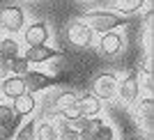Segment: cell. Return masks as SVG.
Here are the masks:
<instances>
[{"label": "cell", "mask_w": 154, "mask_h": 140, "mask_svg": "<svg viewBox=\"0 0 154 140\" xmlns=\"http://www.w3.org/2000/svg\"><path fill=\"white\" fill-rule=\"evenodd\" d=\"M92 28L85 23V21H74L69 28H67V39L71 41V46H78V48H88L92 44Z\"/></svg>", "instance_id": "cell-2"}, {"label": "cell", "mask_w": 154, "mask_h": 140, "mask_svg": "<svg viewBox=\"0 0 154 140\" xmlns=\"http://www.w3.org/2000/svg\"><path fill=\"white\" fill-rule=\"evenodd\" d=\"M99 48H101L103 55H117V53L122 51V37L115 35V32H103Z\"/></svg>", "instance_id": "cell-8"}, {"label": "cell", "mask_w": 154, "mask_h": 140, "mask_svg": "<svg viewBox=\"0 0 154 140\" xmlns=\"http://www.w3.org/2000/svg\"><path fill=\"white\" fill-rule=\"evenodd\" d=\"M7 74H9V60L0 57V78H7Z\"/></svg>", "instance_id": "cell-24"}, {"label": "cell", "mask_w": 154, "mask_h": 140, "mask_svg": "<svg viewBox=\"0 0 154 140\" xmlns=\"http://www.w3.org/2000/svg\"><path fill=\"white\" fill-rule=\"evenodd\" d=\"M83 19L97 32H110V30H115V28L129 26L127 16H117V14H110V12H88Z\"/></svg>", "instance_id": "cell-1"}, {"label": "cell", "mask_w": 154, "mask_h": 140, "mask_svg": "<svg viewBox=\"0 0 154 140\" xmlns=\"http://www.w3.org/2000/svg\"><path fill=\"white\" fill-rule=\"evenodd\" d=\"M19 55V44L14 41V39H2L0 41V57H5V60H12V57Z\"/></svg>", "instance_id": "cell-17"}, {"label": "cell", "mask_w": 154, "mask_h": 140, "mask_svg": "<svg viewBox=\"0 0 154 140\" xmlns=\"http://www.w3.org/2000/svg\"><path fill=\"white\" fill-rule=\"evenodd\" d=\"M23 85H26V92H39V90H44V87H48L51 85V78L48 76H44V74H39V71H30L28 69L26 74H23Z\"/></svg>", "instance_id": "cell-5"}, {"label": "cell", "mask_w": 154, "mask_h": 140, "mask_svg": "<svg viewBox=\"0 0 154 140\" xmlns=\"http://www.w3.org/2000/svg\"><path fill=\"white\" fill-rule=\"evenodd\" d=\"M32 110H35V96L30 92H23V94H19L14 99V113L16 115H28Z\"/></svg>", "instance_id": "cell-12"}, {"label": "cell", "mask_w": 154, "mask_h": 140, "mask_svg": "<svg viewBox=\"0 0 154 140\" xmlns=\"http://www.w3.org/2000/svg\"><path fill=\"white\" fill-rule=\"evenodd\" d=\"M2 94L9 96V99H16L19 94L26 92V85H23V78L21 76H14V78H5V83H2Z\"/></svg>", "instance_id": "cell-10"}, {"label": "cell", "mask_w": 154, "mask_h": 140, "mask_svg": "<svg viewBox=\"0 0 154 140\" xmlns=\"http://www.w3.org/2000/svg\"><path fill=\"white\" fill-rule=\"evenodd\" d=\"M143 5H145V0H115V7H117L122 14H127V16L136 14Z\"/></svg>", "instance_id": "cell-15"}, {"label": "cell", "mask_w": 154, "mask_h": 140, "mask_svg": "<svg viewBox=\"0 0 154 140\" xmlns=\"http://www.w3.org/2000/svg\"><path fill=\"white\" fill-rule=\"evenodd\" d=\"M67 129H69V120H60V122H58V129H55V131H58V135H60L62 131H67Z\"/></svg>", "instance_id": "cell-25"}, {"label": "cell", "mask_w": 154, "mask_h": 140, "mask_svg": "<svg viewBox=\"0 0 154 140\" xmlns=\"http://www.w3.org/2000/svg\"><path fill=\"white\" fill-rule=\"evenodd\" d=\"M37 135H39V140H58V131L51 124H42L37 129Z\"/></svg>", "instance_id": "cell-20"}, {"label": "cell", "mask_w": 154, "mask_h": 140, "mask_svg": "<svg viewBox=\"0 0 154 140\" xmlns=\"http://www.w3.org/2000/svg\"><path fill=\"white\" fill-rule=\"evenodd\" d=\"M23 39H26L28 46H42V44H46V39H48V28H46V23H32L30 28H26Z\"/></svg>", "instance_id": "cell-4"}, {"label": "cell", "mask_w": 154, "mask_h": 140, "mask_svg": "<svg viewBox=\"0 0 154 140\" xmlns=\"http://www.w3.org/2000/svg\"><path fill=\"white\" fill-rule=\"evenodd\" d=\"M21 117H23V115H16V113H14V117H12V120L7 122V124H2V126H0V140H12V138H14L16 129H19Z\"/></svg>", "instance_id": "cell-14"}, {"label": "cell", "mask_w": 154, "mask_h": 140, "mask_svg": "<svg viewBox=\"0 0 154 140\" xmlns=\"http://www.w3.org/2000/svg\"><path fill=\"white\" fill-rule=\"evenodd\" d=\"M23 21H26V14H23V9L16 5H9L5 7L2 12H0V23H2V28L9 32H19L21 28H23Z\"/></svg>", "instance_id": "cell-3"}, {"label": "cell", "mask_w": 154, "mask_h": 140, "mask_svg": "<svg viewBox=\"0 0 154 140\" xmlns=\"http://www.w3.org/2000/svg\"><path fill=\"white\" fill-rule=\"evenodd\" d=\"M16 140H35V122H28L23 126L16 129V133H14Z\"/></svg>", "instance_id": "cell-19"}, {"label": "cell", "mask_w": 154, "mask_h": 140, "mask_svg": "<svg viewBox=\"0 0 154 140\" xmlns=\"http://www.w3.org/2000/svg\"><path fill=\"white\" fill-rule=\"evenodd\" d=\"M12 117H14V108H9V106H5V103H0V126L7 124Z\"/></svg>", "instance_id": "cell-21"}, {"label": "cell", "mask_w": 154, "mask_h": 140, "mask_svg": "<svg viewBox=\"0 0 154 140\" xmlns=\"http://www.w3.org/2000/svg\"><path fill=\"white\" fill-rule=\"evenodd\" d=\"M138 113H140V120L147 129H152V120H154V101L152 99H143L140 106H138Z\"/></svg>", "instance_id": "cell-13"}, {"label": "cell", "mask_w": 154, "mask_h": 140, "mask_svg": "<svg viewBox=\"0 0 154 140\" xmlns=\"http://www.w3.org/2000/svg\"><path fill=\"white\" fill-rule=\"evenodd\" d=\"M78 115H85V117H90V115H97L101 110V101H99V96L94 94H85L81 99H76V106H74Z\"/></svg>", "instance_id": "cell-7"}, {"label": "cell", "mask_w": 154, "mask_h": 140, "mask_svg": "<svg viewBox=\"0 0 154 140\" xmlns=\"http://www.w3.org/2000/svg\"><path fill=\"white\" fill-rule=\"evenodd\" d=\"M115 76H110V74H101V76H97L94 81V96L99 99H110V96L115 94Z\"/></svg>", "instance_id": "cell-6"}, {"label": "cell", "mask_w": 154, "mask_h": 140, "mask_svg": "<svg viewBox=\"0 0 154 140\" xmlns=\"http://www.w3.org/2000/svg\"><path fill=\"white\" fill-rule=\"evenodd\" d=\"M58 140H81V135H78V131L76 129H67V131H62V133L58 135Z\"/></svg>", "instance_id": "cell-23"}, {"label": "cell", "mask_w": 154, "mask_h": 140, "mask_svg": "<svg viewBox=\"0 0 154 140\" xmlns=\"http://www.w3.org/2000/svg\"><path fill=\"white\" fill-rule=\"evenodd\" d=\"M28 67H30V62L26 60V55L21 57V55H16V57H12L9 60V71H14L16 76H23L28 71Z\"/></svg>", "instance_id": "cell-18"}, {"label": "cell", "mask_w": 154, "mask_h": 140, "mask_svg": "<svg viewBox=\"0 0 154 140\" xmlns=\"http://www.w3.org/2000/svg\"><path fill=\"white\" fill-rule=\"evenodd\" d=\"M120 94H122L124 101H134L136 96H138V78L131 74V76H127L120 83Z\"/></svg>", "instance_id": "cell-11"}, {"label": "cell", "mask_w": 154, "mask_h": 140, "mask_svg": "<svg viewBox=\"0 0 154 140\" xmlns=\"http://www.w3.org/2000/svg\"><path fill=\"white\" fill-rule=\"evenodd\" d=\"M58 55V51H53V48H48V46H30L28 48V53H26V60L28 62H37V64H42V62H46V60H51V57H55Z\"/></svg>", "instance_id": "cell-9"}, {"label": "cell", "mask_w": 154, "mask_h": 140, "mask_svg": "<svg viewBox=\"0 0 154 140\" xmlns=\"http://www.w3.org/2000/svg\"><path fill=\"white\" fill-rule=\"evenodd\" d=\"M92 140H113V129H108V126H103V124H101V129L94 133Z\"/></svg>", "instance_id": "cell-22"}, {"label": "cell", "mask_w": 154, "mask_h": 140, "mask_svg": "<svg viewBox=\"0 0 154 140\" xmlns=\"http://www.w3.org/2000/svg\"><path fill=\"white\" fill-rule=\"evenodd\" d=\"M76 99L78 96L74 94V92H62V94L58 96V110L60 113H71L74 106H76Z\"/></svg>", "instance_id": "cell-16"}]
</instances>
